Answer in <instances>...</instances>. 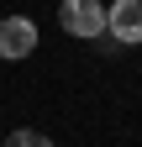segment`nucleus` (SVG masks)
I'll list each match as a JSON object with an SVG mask.
<instances>
[{
  "label": "nucleus",
  "mask_w": 142,
  "mask_h": 147,
  "mask_svg": "<svg viewBox=\"0 0 142 147\" xmlns=\"http://www.w3.org/2000/svg\"><path fill=\"white\" fill-rule=\"evenodd\" d=\"M105 32H111L121 47H137L142 42V0H116V5L105 11Z\"/></svg>",
  "instance_id": "nucleus-1"
},
{
  "label": "nucleus",
  "mask_w": 142,
  "mask_h": 147,
  "mask_svg": "<svg viewBox=\"0 0 142 147\" xmlns=\"http://www.w3.org/2000/svg\"><path fill=\"white\" fill-rule=\"evenodd\" d=\"M37 47V26L26 16H5L0 21V58H32Z\"/></svg>",
  "instance_id": "nucleus-3"
},
{
  "label": "nucleus",
  "mask_w": 142,
  "mask_h": 147,
  "mask_svg": "<svg viewBox=\"0 0 142 147\" xmlns=\"http://www.w3.org/2000/svg\"><path fill=\"white\" fill-rule=\"evenodd\" d=\"M58 21L74 37H100L105 32V5H95V0H68V5L58 11Z\"/></svg>",
  "instance_id": "nucleus-2"
},
{
  "label": "nucleus",
  "mask_w": 142,
  "mask_h": 147,
  "mask_svg": "<svg viewBox=\"0 0 142 147\" xmlns=\"http://www.w3.org/2000/svg\"><path fill=\"white\" fill-rule=\"evenodd\" d=\"M5 147H53V142H47L42 131H11V137H5Z\"/></svg>",
  "instance_id": "nucleus-4"
}]
</instances>
